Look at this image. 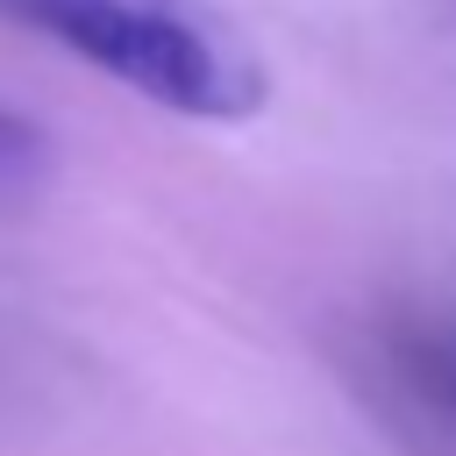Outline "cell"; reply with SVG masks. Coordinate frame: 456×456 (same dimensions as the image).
Masks as SVG:
<instances>
[{"label":"cell","mask_w":456,"mask_h":456,"mask_svg":"<svg viewBox=\"0 0 456 456\" xmlns=\"http://www.w3.org/2000/svg\"><path fill=\"white\" fill-rule=\"evenodd\" d=\"M50 135H43V121H28L21 107H7L0 100V214H21V207H36L43 200V185H50Z\"/></svg>","instance_id":"obj_3"},{"label":"cell","mask_w":456,"mask_h":456,"mask_svg":"<svg viewBox=\"0 0 456 456\" xmlns=\"http://www.w3.org/2000/svg\"><path fill=\"white\" fill-rule=\"evenodd\" d=\"M0 21L185 121H242L271 93L264 57L214 0H0Z\"/></svg>","instance_id":"obj_1"},{"label":"cell","mask_w":456,"mask_h":456,"mask_svg":"<svg viewBox=\"0 0 456 456\" xmlns=\"http://www.w3.org/2000/svg\"><path fill=\"white\" fill-rule=\"evenodd\" d=\"M370 378L406 420L456 442V306H385L370 321Z\"/></svg>","instance_id":"obj_2"}]
</instances>
